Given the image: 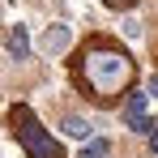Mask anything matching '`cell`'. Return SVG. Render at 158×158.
<instances>
[{
    "label": "cell",
    "instance_id": "cell-1",
    "mask_svg": "<svg viewBox=\"0 0 158 158\" xmlns=\"http://www.w3.org/2000/svg\"><path fill=\"white\" fill-rule=\"evenodd\" d=\"M69 81L85 103L94 107H120L137 85V60L132 52L111 34L81 39L69 56Z\"/></svg>",
    "mask_w": 158,
    "mask_h": 158
},
{
    "label": "cell",
    "instance_id": "cell-2",
    "mask_svg": "<svg viewBox=\"0 0 158 158\" xmlns=\"http://www.w3.org/2000/svg\"><path fill=\"white\" fill-rule=\"evenodd\" d=\"M4 124H9V132L17 137V145H22L30 158H69V154H64V145L39 124V115H34L26 103H13V107H9Z\"/></svg>",
    "mask_w": 158,
    "mask_h": 158
},
{
    "label": "cell",
    "instance_id": "cell-3",
    "mask_svg": "<svg viewBox=\"0 0 158 158\" xmlns=\"http://www.w3.org/2000/svg\"><path fill=\"white\" fill-rule=\"evenodd\" d=\"M145 98H150V94H141L137 85L128 90V98H124V124H128L132 132H145V137H150L154 120H150V111H145Z\"/></svg>",
    "mask_w": 158,
    "mask_h": 158
},
{
    "label": "cell",
    "instance_id": "cell-4",
    "mask_svg": "<svg viewBox=\"0 0 158 158\" xmlns=\"http://www.w3.org/2000/svg\"><path fill=\"white\" fill-rule=\"evenodd\" d=\"M4 47H9V56H13V60H26V56H30V34H26V26H9Z\"/></svg>",
    "mask_w": 158,
    "mask_h": 158
},
{
    "label": "cell",
    "instance_id": "cell-5",
    "mask_svg": "<svg viewBox=\"0 0 158 158\" xmlns=\"http://www.w3.org/2000/svg\"><path fill=\"white\" fill-rule=\"evenodd\" d=\"M60 128L69 132V137H81V141H85V137H90V124H85V120H81V115H64V120H60Z\"/></svg>",
    "mask_w": 158,
    "mask_h": 158
},
{
    "label": "cell",
    "instance_id": "cell-6",
    "mask_svg": "<svg viewBox=\"0 0 158 158\" xmlns=\"http://www.w3.org/2000/svg\"><path fill=\"white\" fill-rule=\"evenodd\" d=\"M111 154V141H103V137H94V141H85V150H81L77 158H107Z\"/></svg>",
    "mask_w": 158,
    "mask_h": 158
},
{
    "label": "cell",
    "instance_id": "cell-7",
    "mask_svg": "<svg viewBox=\"0 0 158 158\" xmlns=\"http://www.w3.org/2000/svg\"><path fill=\"white\" fill-rule=\"evenodd\" d=\"M64 39H69V34H64V26H52V30H47V47H52V52L64 43Z\"/></svg>",
    "mask_w": 158,
    "mask_h": 158
},
{
    "label": "cell",
    "instance_id": "cell-8",
    "mask_svg": "<svg viewBox=\"0 0 158 158\" xmlns=\"http://www.w3.org/2000/svg\"><path fill=\"white\" fill-rule=\"evenodd\" d=\"M107 9H120V13H128V9H137V0H103Z\"/></svg>",
    "mask_w": 158,
    "mask_h": 158
},
{
    "label": "cell",
    "instance_id": "cell-9",
    "mask_svg": "<svg viewBox=\"0 0 158 158\" xmlns=\"http://www.w3.org/2000/svg\"><path fill=\"white\" fill-rule=\"evenodd\" d=\"M150 56H154V64H158V30L150 34Z\"/></svg>",
    "mask_w": 158,
    "mask_h": 158
},
{
    "label": "cell",
    "instance_id": "cell-10",
    "mask_svg": "<svg viewBox=\"0 0 158 158\" xmlns=\"http://www.w3.org/2000/svg\"><path fill=\"white\" fill-rule=\"evenodd\" d=\"M150 150L158 154V128H150Z\"/></svg>",
    "mask_w": 158,
    "mask_h": 158
},
{
    "label": "cell",
    "instance_id": "cell-11",
    "mask_svg": "<svg viewBox=\"0 0 158 158\" xmlns=\"http://www.w3.org/2000/svg\"><path fill=\"white\" fill-rule=\"evenodd\" d=\"M150 94H158V73H154V81H150Z\"/></svg>",
    "mask_w": 158,
    "mask_h": 158
}]
</instances>
